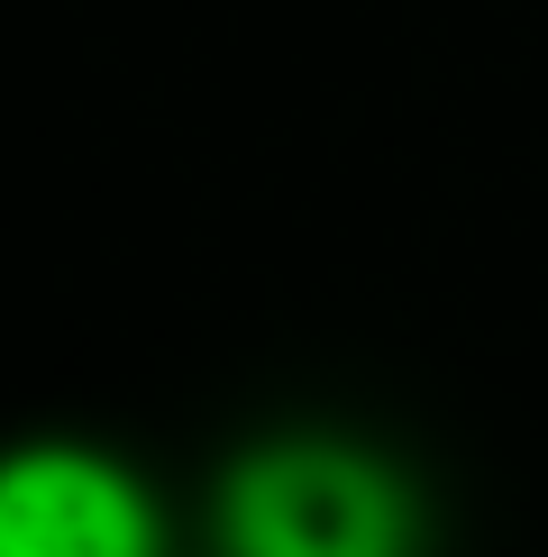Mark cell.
I'll return each instance as SVG.
<instances>
[{
    "instance_id": "cell-1",
    "label": "cell",
    "mask_w": 548,
    "mask_h": 557,
    "mask_svg": "<svg viewBox=\"0 0 548 557\" xmlns=\"http://www.w3.org/2000/svg\"><path fill=\"white\" fill-rule=\"evenodd\" d=\"M228 557H411V503L375 457L265 448L228 475Z\"/></svg>"
},
{
    "instance_id": "cell-2",
    "label": "cell",
    "mask_w": 548,
    "mask_h": 557,
    "mask_svg": "<svg viewBox=\"0 0 548 557\" xmlns=\"http://www.w3.org/2000/svg\"><path fill=\"white\" fill-rule=\"evenodd\" d=\"M0 557H155V512L120 467L46 448L0 484Z\"/></svg>"
}]
</instances>
